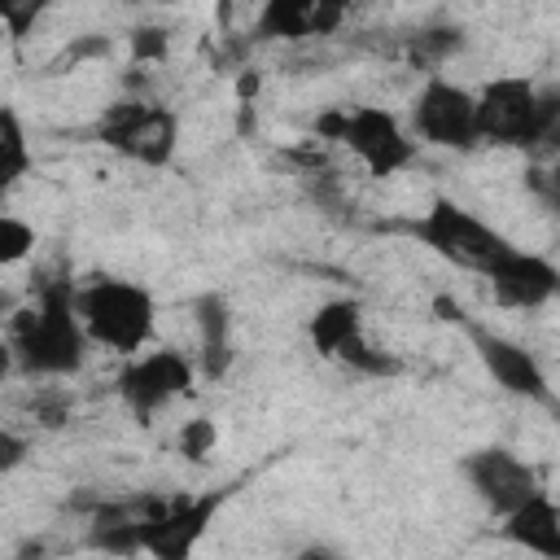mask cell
Returning <instances> with one entry per match:
<instances>
[{
    "instance_id": "cell-13",
    "label": "cell",
    "mask_w": 560,
    "mask_h": 560,
    "mask_svg": "<svg viewBox=\"0 0 560 560\" xmlns=\"http://www.w3.org/2000/svg\"><path fill=\"white\" fill-rule=\"evenodd\" d=\"M499 534L521 547V551H534L542 560H560V508L547 490L529 494L521 508H512L508 516H499Z\"/></svg>"
},
{
    "instance_id": "cell-8",
    "label": "cell",
    "mask_w": 560,
    "mask_h": 560,
    "mask_svg": "<svg viewBox=\"0 0 560 560\" xmlns=\"http://www.w3.org/2000/svg\"><path fill=\"white\" fill-rule=\"evenodd\" d=\"M223 490L210 494H179V499H158L153 512L140 521V551L153 560H192L201 547L214 512L223 508Z\"/></svg>"
},
{
    "instance_id": "cell-16",
    "label": "cell",
    "mask_w": 560,
    "mask_h": 560,
    "mask_svg": "<svg viewBox=\"0 0 560 560\" xmlns=\"http://www.w3.org/2000/svg\"><path fill=\"white\" fill-rule=\"evenodd\" d=\"M354 332H363V306L354 298H332L311 315V341L324 359H332Z\"/></svg>"
},
{
    "instance_id": "cell-3",
    "label": "cell",
    "mask_w": 560,
    "mask_h": 560,
    "mask_svg": "<svg viewBox=\"0 0 560 560\" xmlns=\"http://www.w3.org/2000/svg\"><path fill=\"white\" fill-rule=\"evenodd\" d=\"M74 315L88 332L92 346H105L114 354H140L153 341L158 328V306L153 293L136 280L118 276H96L74 289Z\"/></svg>"
},
{
    "instance_id": "cell-2",
    "label": "cell",
    "mask_w": 560,
    "mask_h": 560,
    "mask_svg": "<svg viewBox=\"0 0 560 560\" xmlns=\"http://www.w3.org/2000/svg\"><path fill=\"white\" fill-rule=\"evenodd\" d=\"M472 114L477 144L538 149L551 144L560 127V92H538L525 74H499L486 79L481 92H472Z\"/></svg>"
},
{
    "instance_id": "cell-11",
    "label": "cell",
    "mask_w": 560,
    "mask_h": 560,
    "mask_svg": "<svg viewBox=\"0 0 560 560\" xmlns=\"http://www.w3.org/2000/svg\"><path fill=\"white\" fill-rule=\"evenodd\" d=\"M472 346H477V359L481 368L494 376V385L512 398H525V402H551V381L542 372V363L512 337L503 332H490V328H472Z\"/></svg>"
},
{
    "instance_id": "cell-19",
    "label": "cell",
    "mask_w": 560,
    "mask_h": 560,
    "mask_svg": "<svg viewBox=\"0 0 560 560\" xmlns=\"http://www.w3.org/2000/svg\"><path fill=\"white\" fill-rule=\"evenodd\" d=\"M35 228L9 210H0V267H18L22 258L35 254Z\"/></svg>"
},
{
    "instance_id": "cell-12",
    "label": "cell",
    "mask_w": 560,
    "mask_h": 560,
    "mask_svg": "<svg viewBox=\"0 0 560 560\" xmlns=\"http://www.w3.org/2000/svg\"><path fill=\"white\" fill-rule=\"evenodd\" d=\"M486 280H490L494 298H499L503 306H516V311H538V306H547V302L556 298V289H560L556 262L542 258V254H534V249H521V245H512V249L486 271Z\"/></svg>"
},
{
    "instance_id": "cell-24",
    "label": "cell",
    "mask_w": 560,
    "mask_h": 560,
    "mask_svg": "<svg viewBox=\"0 0 560 560\" xmlns=\"http://www.w3.org/2000/svg\"><path fill=\"white\" fill-rule=\"evenodd\" d=\"M0 311H4V293H0Z\"/></svg>"
},
{
    "instance_id": "cell-15",
    "label": "cell",
    "mask_w": 560,
    "mask_h": 560,
    "mask_svg": "<svg viewBox=\"0 0 560 560\" xmlns=\"http://www.w3.org/2000/svg\"><path fill=\"white\" fill-rule=\"evenodd\" d=\"M192 319H197V368L219 381L232 368V311L219 293H201L192 302Z\"/></svg>"
},
{
    "instance_id": "cell-6",
    "label": "cell",
    "mask_w": 560,
    "mask_h": 560,
    "mask_svg": "<svg viewBox=\"0 0 560 560\" xmlns=\"http://www.w3.org/2000/svg\"><path fill=\"white\" fill-rule=\"evenodd\" d=\"M96 136L127 162L166 166L179 144V118H175V109H166L158 101H118L101 114Z\"/></svg>"
},
{
    "instance_id": "cell-17",
    "label": "cell",
    "mask_w": 560,
    "mask_h": 560,
    "mask_svg": "<svg viewBox=\"0 0 560 560\" xmlns=\"http://www.w3.org/2000/svg\"><path fill=\"white\" fill-rule=\"evenodd\" d=\"M31 171V140H26V122L13 105H0V197L9 188L22 184V175Z\"/></svg>"
},
{
    "instance_id": "cell-21",
    "label": "cell",
    "mask_w": 560,
    "mask_h": 560,
    "mask_svg": "<svg viewBox=\"0 0 560 560\" xmlns=\"http://www.w3.org/2000/svg\"><path fill=\"white\" fill-rule=\"evenodd\" d=\"M26 451H31V442H26L22 433H13V429H0V472L18 468V464L26 459Z\"/></svg>"
},
{
    "instance_id": "cell-20",
    "label": "cell",
    "mask_w": 560,
    "mask_h": 560,
    "mask_svg": "<svg viewBox=\"0 0 560 560\" xmlns=\"http://www.w3.org/2000/svg\"><path fill=\"white\" fill-rule=\"evenodd\" d=\"M175 442H179V451H184L188 459H206L210 446H214V424H210V420H188Z\"/></svg>"
},
{
    "instance_id": "cell-4",
    "label": "cell",
    "mask_w": 560,
    "mask_h": 560,
    "mask_svg": "<svg viewBox=\"0 0 560 560\" xmlns=\"http://www.w3.org/2000/svg\"><path fill=\"white\" fill-rule=\"evenodd\" d=\"M411 236L442 262H451L459 271H477V276H486L512 249V241L499 228H490L486 219H477L472 210H464L451 197H433L429 210L420 219H411Z\"/></svg>"
},
{
    "instance_id": "cell-22",
    "label": "cell",
    "mask_w": 560,
    "mask_h": 560,
    "mask_svg": "<svg viewBox=\"0 0 560 560\" xmlns=\"http://www.w3.org/2000/svg\"><path fill=\"white\" fill-rule=\"evenodd\" d=\"M293 560H341V551H332V547H324V542H306Z\"/></svg>"
},
{
    "instance_id": "cell-1",
    "label": "cell",
    "mask_w": 560,
    "mask_h": 560,
    "mask_svg": "<svg viewBox=\"0 0 560 560\" xmlns=\"http://www.w3.org/2000/svg\"><path fill=\"white\" fill-rule=\"evenodd\" d=\"M88 332L74 315V284L52 280L9 319V350L26 376H74L88 363Z\"/></svg>"
},
{
    "instance_id": "cell-18",
    "label": "cell",
    "mask_w": 560,
    "mask_h": 560,
    "mask_svg": "<svg viewBox=\"0 0 560 560\" xmlns=\"http://www.w3.org/2000/svg\"><path fill=\"white\" fill-rule=\"evenodd\" d=\"M332 359L346 363V368L359 372V376H394V372H398V359L385 354V350H376V346L368 341V332H354Z\"/></svg>"
},
{
    "instance_id": "cell-7",
    "label": "cell",
    "mask_w": 560,
    "mask_h": 560,
    "mask_svg": "<svg viewBox=\"0 0 560 560\" xmlns=\"http://www.w3.org/2000/svg\"><path fill=\"white\" fill-rule=\"evenodd\" d=\"M411 140L433 149H455V153L477 149L472 92L442 74L424 79V88L411 96Z\"/></svg>"
},
{
    "instance_id": "cell-23",
    "label": "cell",
    "mask_w": 560,
    "mask_h": 560,
    "mask_svg": "<svg viewBox=\"0 0 560 560\" xmlns=\"http://www.w3.org/2000/svg\"><path fill=\"white\" fill-rule=\"evenodd\" d=\"M9 368H18V363H13V350H9V341H0V376H4Z\"/></svg>"
},
{
    "instance_id": "cell-9",
    "label": "cell",
    "mask_w": 560,
    "mask_h": 560,
    "mask_svg": "<svg viewBox=\"0 0 560 560\" xmlns=\"http://www.w3.org/2000/svg\"><path fill=\"white\" fill-rule=\"evenodd\" d=\"M197 363L184 350H149V354H131L127 368L118 372V398L127 402V411L136 420L158 416L166 402L184 398L192 389Z\"/></svg>"
},
{
    "instance_id": "cell-14",
    "label": "cell",
    "mask_w": 560,
    "mask_h": 560,
    "mask_svg": "<svg viewBox=\"0 0 560 560\" xmlns=\"http://www.w3.org/2000/svg\"><path fill=\"white\" fill-rule=\"evenodd\" d=\"M346 18L341 4H324V0H271L258 13V35L271 39H306V35H328L337 31Z\"/></svg>"
},
{
    "instance_id": "cell-10",
    "label": "cell",
    "mask_w": 560,
    "mask_h": 560,
    "mask_svg": "<svg viewBox=\"0 0 560 560\" xmlns=\"http://www.w3.org/2000/svg\"><path fill=\"white\" fill-rule=\"evenodd\" d=\"M459 472L468 481V490L477 494L481 508H490L494 516H508L512 508H521L529 494L542 490L538 472L529 459H521L508 446H477L459 459Z\"/></svg>"
},
{
    "instance_id": "cell-5",
    "label": "cell",
    "mask_w": 560,
    "mask_h": 560,
    "mask_svg": "<svg viewBox=\"0 0 560 560\" xmlns=\"http://www.w3.org/2000/svg\"><path fill=\"white\" fill-rule=\"evenodd\" d=\"M319 131H328L332 140H341L372 179H389L398 175L402 166L416 162V140L411 131L381 105H354V109H341V114H328L319 122Z\"/></svg>"
}]
</instances>
